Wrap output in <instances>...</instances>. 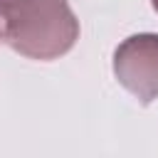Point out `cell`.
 I'll return each mask as SVG.
<instances>
[{
    "label": "cell",
    "instance_id": "cell-3",
    "mask_svg": "<svg viewBox=\"0 0 158 158\" xmlns=\"http://www.w3.org/2000/svg\"><path fill=\"white\" fill-rule=\"evenodd\" d=\"M151 2H153V10L158 12V0H151Z\"/></svg>",
    "mask_w": 158,
    "mask_h": 158
},
{
    "label": "cell",
    "instance_id": "cell-1",
    "mask_svg": "<svg viewBox=\"0 0 158 158\" xmlns=\"http://www.w3.org/2000/svg\"><path fill=\"white\" fill-rule=\"evenodd\" d=\"M79 40V20L67 0H0V44L49 62Z\"/></svg>",
    "mask_w": 158,
    "mask_h": 158
},
{
    "label": "cell",
    "instance_id": "cell-2",
    "mask_svg": "<svg viewBox=\"0 0 158 158\" xmlns=\"http://www.w3.org/2000/svg\"><path fill=\"white\" fill-rule=\"evenodd\" d=\"M114 77L141 104L158 99V35L141 32L123 40L114 52Z\"/></svg>",
    "mask_w": 158,
    "mask_h": 158
}]
</instances>
